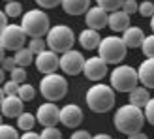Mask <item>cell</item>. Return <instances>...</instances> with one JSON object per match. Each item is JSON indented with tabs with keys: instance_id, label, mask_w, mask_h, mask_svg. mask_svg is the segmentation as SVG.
Masks as SVG:
<instances>
[{
	"instance_id": "cell-1",
	"label": "cell",
	"mask_w": 154,
	"mask_h": 139,
	"mask_svg": "<svg viewBox=\"0 0 154 139\" xmlns=\"http://www.w3.org/2000/svg\"><path fill=\"white\" fill-rule=\"evenodd\" d=\"M145 120L147 119H145V111L141 109V107L126 103V105H120L119 109L115 111L113 124H115V128H117L120 134L132 135L135 132H141Z\"/></svg>"
},
{
	"instance_id": "cell-2",
	"label": "cell",
	"mask_w": 154,
	"mask_h": 139,
	"mask_svg": "<svg viewBox=\"0 0 154 139\" xmlns=\"http://www.w3.org/2000/svg\"><path fill=\"white\" fill-rule=\"evenodd\" d=\"M115 88L111 85H92L85 94V102L87 107L94 113H107L113 109L115 105Z\"/></svg>"
},
{
	"instance_id": "cell-3",
	"label": "cell",
	"mask_w": 154,
	"mask_h": 139,
	"mask_svg": "<svg viewBox=\"0 0 154 139\" xmlns=\"http://www.w3.org/2000/svg\"><path fill=\"white\" fill-rule=\"evenodd\" d=\"M21 26L25 28L28 38H43L51 30V21H49V15L42 8H38V10H28L23 13Z\"/></svg>"
},
{
	"instance_id": "cell-4",
	"label": "cell",
	"mask_w": 154,
	"mask_h": 139,
	"mask_svg": "<svg viewBox=\"0 0 154 139\" xmlns=\"http://www.w3.org/2000/svg\"><path fill=\"white\" fill-rule=\"evenodd\" d=\"M109 85L117 90V92H132L135 87H139V75L137 70L128 66V64H119L111 70L109 73Z\"/></svg>"
},
{
	"instance_id": "cell-5",
	"label": "cell",
	"mask_w": 154,
	"mask_h": 139,
	"mask_svg": "<svg viewBox=\"0 0 154 139\" xmlns=\"http://www.w3.org/2000/svg\"><path fill=\"white\" fill-rule=\"evenodd\" d=\"M45 42H47V47L55 53H66L73 47L75 43V34L73 30L68 25H55L51 26V30L45 36Z\"/></svg>"
},
{
	"instance_id": "cell-6",
	"label": "cell",
	"mask_w": 154,
	"mask_h": 139,
	"mask_svg": "<svg viewBox=\"0 0 154 139\" xmlns=\"http://www.w3.org/2000/svg\"><path fill=\"white\" fill-rule=\"evenodd\" d=\"M126 49L128 47H126V43L122 42V38L113 34V36H107L102 40V43H100V47H98V55L102 57L107 64L117 66L124 60Z\"/></svg>"
},
{
	"instance_id": "cell-7",
	"label": "cell",
	"mask_w": 154,
	"mask_h": 139,
	"mask_svg": "<svg viewBox=\"0 0 154 139\" xmlns=\"http://www.w3.org/2000/svg\"><path fill=\"white\" fill-rule=\"evenodd\" d=\"M40 92L45 100L49 102H58L68 94V81L64 75L60 73H49L43 75V79L40 81Z\"/></svg>"
},
{
	"instance_id": "cell-8",
	"label": "cell",
	"mask_w": 154,
	"mask_h": 139,
	"mask_svg": "<svg viewBox=\"0 0 154 139\" xmlns=\"http://www.w3.org/2000/svg\"><path fill=\"white\" fill-rule=\"evenodd\" d=\"M28 34L25 32V28L21 25H8L0 30V45L2 51H19L25 47V42Z\"/></svg>"
},
{
	"instance_id": "cell-9",
	"label": "cell",
	"mask_w": 154,
	"mask_h": 139,
	"mask_svg": "<svg viewBox=\"0 0 154 139\" xmlns=\"http://www.w3.org/2000/svg\"><path fill=\"white\" fill-rule=\"evenodd\" d=\"M85 57L81 55L79 51L75 49H70L60 55V70L66 73V75H79L83 73V68H85Z\"/></svg>"
},
{
	"instance_id": "cell-10",
	"label": "cell",
	"mask_w": 154,
	"mask_h": 139,
	"mask_svg": "<svg viewBox=\"0 0 154 139\" xmlns=\"http://www.w3.org/2000/svg\"><path fill=\"white\" fill-rule=\"evenodd\" d=\"M34 64L38 68V72L43 73V75L57 73V70L60 68V57H58V53L51 51V49H45V51L40 53V55H36Z\"/></svg>"
},
{
	"instance_id": "cell-11",
	"label": "cell",
	"mask_w": 154,
	"mask_h": 139,
	"mask_svg": "<svg viewBox=\"0 0 154 139\" xmlns=\"http://www.w3.org/2000/svg\"><path fill=\"white\" fill-rule=\"evenodd\" d=\"M36 119L43 128L57 126L60 122V109L57 107L55 102H45L36 109Z\"/></svg>"
},
{
	"instance_id": "cell-12",
	"label": "cell",
	"mask_w": 154,
	"mask_h": 139,
	"mask_svg": "<svg viewBox=\"0 0 154 139\" xmlns=\"http://www.w3.org/2000/svg\"><path fill=\"white\" fill-rule=\"evenodd\" d=\"M107 66L109 64H107L102 57H90V58H87V62H85L83 73L88 81H102L107 75Z\"/></svg>"
},
{
	"instance_id": "cell-13",
	"label": "cell",
	"mask_w": 154,
	"mask_h": 139,
	"mask_svg": "<svg viewBox=\"0 0 154 139\" xmlns=\"http://www.w3.org/2000/svg\"><path fill=\"white\" fill-rule=\"evenodd\" d=\"M60 122L66 128H77L83 122V109L75 103H68L60 107Z\"/></svg>"
},
{
	"instance_id": "cell-14",
	"label": "cell",
	"mask_w": 154,
	"mask_h": 139,
	"mask_svg": "<svg viewBox=\"0 0 154 139\" xmlns=\"http://www.w3.org/2000/svg\"><path fill=\"white\" fill-rule=\"evenodd\" d=\"M85 21H87L88 28H94V30L100 32L102 28L109 26V11H105L103 8H100V6H94V8H90L87 11Z\"/></svg>"
},
{
	"instance_id": "cell-15",
	"label": "cell",
	"mask_w": 154,
	"mask_h": 139,
	"mask_svg": "<svg viewBox=\"0 0 154 139\" xmlns=\"http://www.w3.org/2000/svg\"><path fill=\"white\" fill-rule=\"evenodd\" d=\"M23 100L17 96V94H10V96H2V102H0V107H2V117H8V119H17L23 111Z\"/></svg>"
},
{
	"instance_id": "cell-16",
	"label": "cell",
	"mask_w": 154,
	"mask_h": 139,
	"mask_svg": "<svg viewBox=\"0 0 154 139\" xmlns=\"http://www.w3.org/2000/svg\"><path fill=\"white\" fill-rule=\"evenodd\" d=\"M139 83L147 88H154V58H145L137 68Z\"/></svg>"
},
{
	"instance_id": "cell-17",
	"label": "cell",
	"mask_w": 154,
	"mask_h": 139,
	"mask_svg": "<svg viewBox=\"0 0 154 139\" xmlns=\"http://www.w3.org/2000/svg\"><path fill=\"white\" fill-rule=\"evenodd\" d=\"M122 42L126 43V47L128 49H137V47H141L143 42H145V34H143V30L139 26H130L126 28L124 32H122Z\"/></svg>"
},
{
	"instance_id": "cell-18",
	"label": "cell",
	"mask_w": 154,
	"mask_h": 139,
	"mask_svg": "<svg viewBox=\"0 0 154 139\" xmlns=\"http://www.w3.org/2000/svg\"><path fill=\"white\" fill-rule=\"evenodd\" d=\"M103 38H100V32L94 28H85L83 32L79 34V45L83 49L87 51H94L100 47V43H102Z\"/></svg>"
},
{
	"instance_id": "cell-19",
	"label": "cell",
	"mask_w": 154,
	"mask_h": 139,
	"mask_svg": "<svg viewBox=\"0 0 154 139\" xmlns=\"http://www.w3.org/2000/svg\"><path fill=\"white\" fill-rule=\"evenodd\" d=\"M109 28L113 32H124L126 28H130V15L122 10H117L109 13Z\"/></svg>"
},
{
	"instance_id": "cell-20",
	"label": "cell",
	"mask_w": 154,
	"mask_h": 139,
	"mask_svg": "<svg viewBox=\"0 0 154 139\" xmlns=\"http://www.w3.org/2000/svg\"><path fill=\"white\" fill-rule=\"evenodd\" d=\"M60 6L68 15H87L90 10V0H62Z\"/></svg>"
},
{
	"instance_id": "cell-21",
	"label": "cell",
	"mask_w": 154,
	"mask_h": 139,
	"mask_svg": "<svg viewBox=\"0 0 154 139\" xmlns=\"http://www.w3.org/2000/svg\"><path fill=\"white\" fill-rule=\"evenodd\" d=\"M149 100H150V94H149V88L147 87H135L132 92H130V103L141 107V109L147 107Z\"/></svg>"
},
{
	"instance_id": "cell-22",
	"label": "cell",
	"mask_w": 154,
	"mask_h": 139,
	"mask_svg": "<svg viewBox=\"0 0 154 139\" xmlns=\"http://www.w3.org/2000/svg\"><path fill=\"white\" fill-rule=\"evenodd\" d=\"M36 55L32 51H30L28 47H23V49H19V51H15V55H13V58H15V62H17V66H21V68H26V66H30L34 62V58Z\"/></svg>"
},
{
	"instance_id": "cell-23",
	"label": "cell",
	"mask_w": 154,
	"mask_h": 139,
	"mask_svg": "<svg viewBox=\"0 0 154 139\" xmlns=\"http://www.w3.org/2000/svg\"><path fill=\"white\" fill-rule=\"evenodd\" d=\"M36 122H38V119L34 117V115L25 111V113H21L19 117H17V128L23 130V132H30V130L34 128Z\"/></svg>"
},
{
	"instance_id": "cell-24",
	"label": "cell",
	"mask_w": 154,
	"mask_h": 139,
	"mask_svg": "<svg viewBox=\"0 0 154 139\" xmlns=\"http://www.w3.org/2000/svg\"><path fill=\"white\" fill-rule=\"evenodd\" d=\"M17 96L23 100V102H32L34 96H36V88L32 87V85H28V83H23L21 87H19Z\"/></svg>"
},
{
	"instance_id": "cell-25",
	"label": "cell",
	"mask_w": 154,
	"mask_h": 139,
	"mask_svg": "<svg viewBox=\"0 0 154 139\" xmlns=\"http://www.w3.org/2000/svg\"><path fill=\"white\" fill-rule=\"evenodd\" d=\"M4 11L8 17H23V6L17 0H11V2H6Z\"/></svg>"
},
{
	"instance_id": "cell-26",
	"label": "cell",
	"mask_w": 154,
	"mask_h": 139,
	"mask_svg": "<svg viewBox=\"0 0 154 139\" xmlns=\"http://www.w3.org/2000/svg\"><path fill=\"white\" fill-rule=\"evenodd\" d=\"M100 8H103L105 11H117V10H122V4H124V0H96Z\"/></svg>"
},
{
	"instance_id": "cell-27",
	"label": "cell",
	"mask_w": 154,
	"mask_h": 139,
	"mask_svg": "<svg viewBox=\"0 0 154 139\" xmlns=\"http://www.w3.org/2000/svg\"><path fill=\"white\" fill-rule=\"evenodd\" d=\"M26 47L32 51L34 55H40V53H42V51H45V47H47V42L42 40V38H30Z\"/></svg>"
},
{
	"instance_id": "cell-28",
	"label": "cell",
	"mask_w": 154,
	"mask_h": 139,
	"mask_svg": "<svg viewBox=\"0 0 154 139\" xmlns=\"http://www.w3.org/2000/svg\"><path fill=\"white\" fill-rule=\"evenodd\" d=\"M0 139H21L19 132L10 124H2L0 126Z\"/></svg>"
},
{
	"instance_id": "cell-29",
	"label": "cell",
	"mask_w": 154,
	"mask_h": 139,
	"mask_svg": "<svg viewBox=\"0 0 154 139\" xmlns=\"http://www.w3.org/2000/svg\"><path fill=\"white\" fill-rule=\"evenodd\" d=\"M141 49H143V55L147 58H154V34L145 36V42L141 45Z\"/></svg>"
},
{
	"instance_id": "cell-30",
	"label": "cell",
	"mask_w": 154,
	"mask_h": 139,
	"mask_svg": "<svg viewBox=\"0 0 154 139\" xmlns=\"http://www.w3.org/2000/svg\"><path fill=\"white\" fill-rule=\"evenodd\" d=\"M10 79H13L15 83H19V85L26 83V70H25V68H21V66L13 68L11 72H10Z\"/></svg>"
},
{
	"instance_id": "cell-31",
	"label": "cell",
	"mask_w": 154,
	"mask_h": 139,
	"mask_svg": "<svg viewBox=\"0 0 154 139\" xmlns=\"http://www.w3.org/2000/svg\"><path fill=\"white\" fill-rule=\"evenodd\" d=\"M42 139H62V132L57 130V126H49L42 130Z\"/></svg>"
},
{
	"instance_id": "cell-32",
	"label": "cell",
	"mask_w": 154,
	"mask_h": 139,
	"mask_svg": "<svg viewBox=\"0 0 154 139\" xmlns=\"http://www.w3.org/2000/svg\"><path fill=\"white\" fill-rule=\"evenodd\" d=\"M141 15V17H152L154 15V4L150 2V0H143V2L139 4V11H137Z\"/></svg>"
},
{
	"instance_id": "cell-33",
	"label": "cell",
	"mask_w": 154,
	"mask_h": 139,
	"mask_svg": "<svg viewBox=\"0 0 154 139\" xmlns=\"http://www.w3.org/2000/svg\"><path fill=\"white\" fill-rule=\"evenodd\" d=\"M19 87H21V85H19V83H15L13 79H10V81H6V83L2 85V96L17 94V92H19Z\"/></svg>"
},
{
	"instance_id": "cell-34",
	"label": "cell",
	"mask_w": 154,
	"mask_h": 139,
	"mask_svg": "<svg viewBox=\"0 0 154 139\" xmlns=\"http://www.w3.org/2000/svg\"><path fill=\"white\" fill-rule=\"evenodd\" d=\"M122 11H126L128 15L137 13V11H139V4H137L135 0H124V4H122Z\"/></svg>"
},
{
	"instance_id": "cell-35",
	"label": "cell",
	"mask_w": 154,
	"mask_h": 139,
	"mask_svg": "<svg viewBox=\"0 0 154 139\" xmlns=\"http://www.w3.org/2000/svg\"><path fill=\"white\" fill-rule=\"evenodd\" d=\"M145 119H147L149 124L154 126V98H150L149 103H147V107H145Z\"/></svg>"
},
{
	"instance_id": "cell-36",
	"label": "cell",
	"mask_w": 154,
	"mask_h": 139,
	"mask_svg": "<svg viewBox=\"0 0 154 139\" xmlns=\"http://www.w3.org/2000/svg\"><path fill=\"white\" fill-rule=\"evenodd\" d=\"M34 2L42 8V10H51V8H57L58 4H62V0H34Z\"/></svg>"
},
{
	"instance_id": "cell-37",
	"label": "cell",
	"mask_w": 154,
	"mask_h": 139,
	"mask_svg": "<svg viewBox=\"0 0 154 139\" xmlns=\"http://www.w3.org/2000/svg\"><path fill=\"white\" fill-rule=\"evenodd\" d=\"M13 68H17V62H15V58L4 55V57H2V70H4V72H6V70H10V72H11Z\"/></svg>"
},
{
	"instance_id": "cell-38",
	"label": "cell",
	"mask_w": 154,
	"mask_h": 139,
	"mask_svg": "<svg viewBox=\"0 0 154 139\" xmlns=\"http://www.w3.org/2000/svg\"><path fill=\"white\" fill-rule=\"evenodd\" d=\"M70 139H92V135L87 132V130H75Z\"/></svg>"
},
{
	"instance_id": "cell-39",
	"label": "cell",
	"mask_w": 154,
	"mask_h": 139,
	"mask_svg": "<svg viewBox=\"0 0 154 139\" xmlns=\"http://www.w3.org/2000/svg\"><path fill=\"white\" fill-rule=\"evenodd\" d=\"M21 139H42V135H38L36 132L30 130V132H23L21 134Z\"/></svg>"
},
{
	"instance_id": "cell-40",
	"label": "cell",
	"mask_w": 154,
	"mask_h": 139,
	"mask_svg": "<svg viewBox=\"0 0 154 139\" xmlns=\"http://www.w3.org/2000/svg\"><path fill=\"white\" fill-rule=\"evenodd\" d=\"M4 26H8V15H6V11L0 13V30H2Z\"/></svg>"
},
{
	"instance_id": "cell-41",
	"label": "cell",
	"mask_w": 154,
	"mask_h": 139,
	"mask_svg": "<svg viewBox=\"0 0 154 139\" xmlns=\"http://www.w3.org/2000/svg\"><path fill=\"white\" fill-rule=\"evenodd\" d=\"M128 139H149V137H147V134H143V132H135L132 135H128Z\"/></svg>"
},
{
	"instance_id": "cell-42",
	"label": "cell",
	"mask_w": 154,
	"mask_h": 139,
	"mask_svg": "<svg viewBox=\"0 0 154 139\" xmlns=\"http://www.w3.org/2000/svg\"><path fill=\"white\" fill-rule=\"evenodd\" d=\"M92 139H111V135H107V134H96V135H92Z\"/></svg>"
},
{
	"instance_id": "cell-43",
	"label": "cell",
	"mask_w": 154,
	"mask_h": 139,
	"mask_svg": "<svg viewBox=\"0 0 154 139\" xmlns=\"http://www.w3.org/2000/svg\"><path fill=\"white\" fill-rule=\"evenodd\" d=\"M150 28H152V34H154V15L150 17Z\"/></svg>"
},
{
	"instance_id": "cell-44",
	"label": "cell",
	"mask_w": 154,
	"mask_h": 139,
	"mask_svg": "<svg viewBox=\"0 0 154 139\" xmlns=\"http://www.w3.org/2000/svg\"><path fill=\"white\" fill-rule=\"evenodd\" d=\"M4 2H11V0H4Z\"/></svg>"
}]
</instances>
